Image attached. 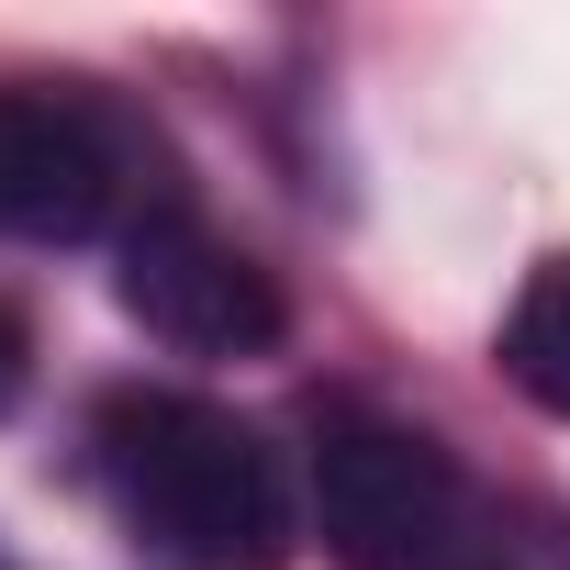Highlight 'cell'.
Masks as SVG:
<instances>
[{"mask_svg": "<svg viewBox=\"0 0 570 570\" xmlns=\"http://www.w3.org/2000/svg\"><path fill=\"white\" fill-rule=\"evenodd\" d=\"M90 481L157 570H292L303 548L279 448L202 392H112L90 414Z\"/></svg>", "mask_w": 570, "mask_h": 570, "instance_id": "cell-1", "label": "cell"}, {"mask_svg": "<svg viewBox=\"0 0 570 570\" xmlns=\"http://www.w3.org/2000/svg\"><path fill=\"white\" fill-rule=\"evenodd\" d=\"M314 525H325L336 570H559V548L525 537L503 514V492H481L425 425H381V414L325 425Z\"/></svg>", "mask_w": 570, "mask_h": 570, "instance_id": "cell-2", "label": "cell"}, {"mask_svg": "<svg viewBox=\"0 0 570 570\" xmlns=\"http://www.w3.org/2000/svg\"><path fill=\"white\" fill-rule=\"evenodd\" d=\"M112 303H124L157 347H179V358H268L279 336H292L279 279H268L224 224H202L190 202H146V213H124Z\"/></svg>", "mask_w": 570, "mask_h": 570, "instance_id": "cell-3", "label": "cell"}, {"mask_svg": "<svg viewBox=\"0 0 570 570\" xmlns=\"http://www.w3.org/2000/svg\"><path fill=\"white\" fill-rule=\"evenodd\" d=\"M124 202V124L90 90L12 79L0 90V235L12 246H79Z\"/></svg>", "mask_w": 570, "mask_h": 570, "instance_id": "cell-4", "label": "cell"}, {"mask_svg": "<svg viewBox=\"0 0 570 570\" xmlns=\"http://www.w3.org/2000/svg\"><path fill=\"white\" fill-rule=\"evenodd\" d=\"M503 381L570 425V257H537L525 268V292L503 314Z\"/></svg>", "mask_w": 570, "mask_h": 570, "instance_id": "cell-5", "label": "cell"}, {"mask_svg": "<svg viewBox=\"0 0 570 570\" xmlns=\"http://www.w3.org/2000/svg\"><path fill=\"white\" fill-rule=\"evenodd\" d=\"M23 381H35V336H23V314L0 303V414L23 403Z\"/></svg>", "mask_w": 570, "mask_h": 570, "instance_id": "cell-6", "label": "cell"}, {"mask_svg": "<svg viewBox=\"0 0 570 570\" xmlns=\"http://www.w3.org/2000/svg\"><path fill=\"white\" fill-rule=\"evenodd\" d=\"M0 570H12V559H0Z\"/></svg>", "mask_w": 570, "mask_h": 570, "instance_id": "cell-7", "label": "cell"}]
</instances>
